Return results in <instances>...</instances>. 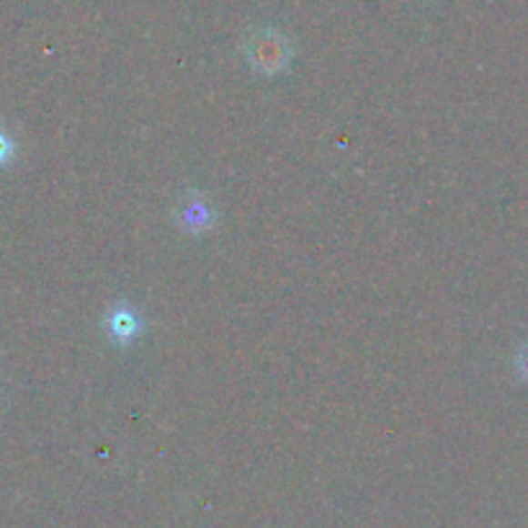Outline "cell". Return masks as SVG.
Returning <instances> with one entry per match:
<instances>
[{"mask_svg": "<svg viewBox=\"0 0 528 528\" xmlns=\"http://www.w3.org/2000/svg\"><path fill=\"white\" fill-rule=\"evenodd\" d=\"M248 55H250V62L263 73H276L289 62V49L284 39L271 31L253 36V42L248 45Z\"/></svg>", "mask_w": 528, "mask_h": 528, "instance_id": "obj_1", "label": "cell"}, {"mask_svg": "<svg viewBox=\"0 0 528 528\" xmlns=\"http://www.w3.org/2000/svg\"><path fill=\"white\" fill-rule=\"evenodd\" d=\"M106 328H108V332L114 335V340L127 343V340H132V338L137 335V330H139V322H137V317L132 315L129 310L119 307V310H114V312L108 315V320H106Z\"/></svg>", "mask_w": 528, "mask_h": 528, "instance_id": "obj_2", "label": "cell"}, {"mask_svg": "<svg viewBox=\"0 0 528 528\" xmlns=\"http://www.w3.org/2000/svg\"><path fill=\"white\" fill-rule=\"evenodd\" d=\"M11 157H14V142L0 129V168L5 166V163H11Z\"/></svg>", "mask_w": 528, "mask_h": 528, "instance_id": "obj_3", "label": "cell"}, {"mask_svg": "<svg viewBox=\"0 0 528 528\" xmlns=\"http://www.w3.org/2000/svg\"><path fill=\"white\" fill-rule=\"evenodd\" d=\"M521 369H523V371L528 374V348L523 350V356H521Z\"/></svg>", "mask_w": 528, "mask_h": 528, "instance_id": "obj_4", "label": "cell"}]
</instances>
